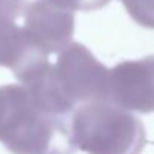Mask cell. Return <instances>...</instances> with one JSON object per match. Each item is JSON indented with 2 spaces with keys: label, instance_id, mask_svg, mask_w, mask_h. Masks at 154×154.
Listing matches in <instances>:
<instances>
[{
  "label": "cell",
  "instance_id": "6da1fadb",
  "mask_svg": "<svg viewBox=\"0 0 154 154\" xmlns=\"http://www.w3.org/2000/svg\"><path fill=\"white\" fill-rule=\"evenodd\" d=\"M0 142L14 154H74L65 118L38 110L20 85L0 86Z\"/></svg>",
  "mask_w": 154,
  "mask_h": 154
},
{
  "label": "cell",
  "instance_id": "7a4b0ae2",
  "mask_svg": "<svg viewBox=\"0 0 154 154\" xmlns=\"http://www.w3.org/2000/svg\"><path fill=\"white\" fill-rule=\"evenodd\" d=\"M74 146L88 154H140L146 145L143 124L110 101L77 107L69 124Z\"/></svg>",
  "mask_w": 154,
  "mask_h": 154
},
{
  "label": "cell",
  "instance_id": "3957f363",
  "mask_svg": "<svg viewBox=\"0 0 154 154\" xmlns=\"http://www.w3.org/2000/svg\"><path fill=\"white\" fill-rule=\"evenodd\" d=\"M56 75L72 104L107 101L109 69L80 42H71L54 65Z\"/></svg>",
  "mask_w": 154,
  "mask_h": 154
},
{
  "label": "cell",
  "instance_id": "277c9868",
  "mask_svg": "<svg viewBox=\"0 0 154 154\" xmlns=\"http://www.w3.org/2000/svg\"><path fill=\"white\" fill-rule=\"evenodd\" d=\"M152 72V56L115 65L109 69L107 101L128 112L149 113L154 106Z\"/></svg>",
  "mask_w": 154,
  "mask_h": 154
},
{
  "label": "cell",
  "instance_id": "5b68a950",
  "mask_svg": "<svg viewBox=\"0 0 154 154\" xmlns=\"http://www.w3.org/2000/svg\"><path fill=\"white\" fill-rule=\"evenodd\" d=\"M26 38L44 54L60 53L72 42L74 14L63 11L48 0L26 2L23 9Z\"/></svg>",
  "mask_w": 154,
  "mask_h": 154
},
{
  "label": "cell",
  "instance_id": "8992f818",
  "mask_svg": "<svg viewBox=\"0 0 154 154\" xmlns=\"http://www.w3.org/2000/svg\"><path fill=\"white\" fill-rule=\"evenodd\" d=\"M15 77L38 110L51 116L65 118L75 107L66 97L56 75L54 65L50 63L48 59L30 65Z\"/></svg>",
  "mask_w": 154,
  "mask_h": 154
},
{
  "label": "cell",
  "instance_id": "52a82bcc",
  "mask_svg": "<svg viewBox=\"0 0 154 154\" xmlns=\"http://www.w3.org/2000/svg\"><path fill=\"white\" fill-rule=\"evenodd\" d=\"M18 17L17 12L0 9V66L9 68L14 75L48 57L29 42L21 26L17 24Z\"/></svg>",
  "mask_w": 154,
  "mask_h": 154
},
{
  "label": "cell",
  "instance_id": "ba28073f",
  "mask_svg": "<svg viewBox=\"0 0 154 154\" xmlns=\"http://www.w3.org/2000/svg\"><path fill=\"white\" fill-rule=\"evenodd\" d=\"M121 2L139 24L152 27V0H121Z\"/></svg>",
  "mask_w": 154,
  "mask_h": 154
},
{
  "label": "cell",
  "instance_id": "9c48e42d",
  "mask_svg": "<svg viewBox=\"0 0 154 154\" xmlns=\"http://www.w3.org/2000/svg\"><path fill=\"white\" fill-rule=\"evenodd\" d=\"M48 2L63 11H95L109 5L110 0H48Z\"/></svg>",
  "mask_w": 154,
  "mask_h": 154
},
{
  "label": "cell",
  "instance_id": "30bf717a",
  "mask_svg": "<svg viewBox=\"0 0 154 154\" xmlns=\"http://www.w3.org/2000/svg\"><path fill=\"white\" fill-rule=\"evenodd\" d=\"M26 0H0V9H8L17 14H23Z\"/></svg>",
  "mask_w": 154,
  "mask_h": 154
}]
</instances>
